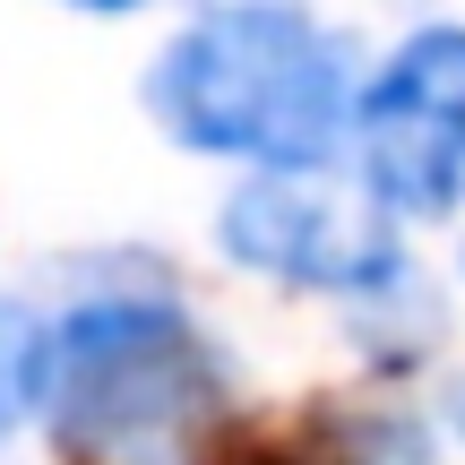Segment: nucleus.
I'll return each instance as SVG.
<instances>
[{"label": "nucleus", "mask_w": 465, "mask_h": 465, "mask_svg": "<svg viewBox=\"0 0 465 465\" xmlns=\"http://www.w3.org/2000/svg\"><path fill=\"white\" fill-rule=\"evenodd\" d=\"M44 362H52V328L17 302H0V440L26 414H44Z\"/></svg>", "instance_id": "5"}, {"label": "nucleus", "mask_w": 465, "mask_h": 465, "mask_svg": "<svg viewBox=\"0 0 465 465\" xmlns=\"http://www.w3.org/2000/svg\"><path fill=\"white\" fill-rule=\"evenodd\" d=\"M449 422H457V431H465V380L449 388Z\"/></svg>", "instance_id": "7"}, {"label": "nucleus", "mask_w": 465, "mask_h": 465, "mask_svg": "<svg viewBox=\"0 0 465 465\" xmlns=\"http://www.w3.org/2000/svg\"><path fill=\"white\" fill-rule=\"evenodd\" d=\"M199 465H336V457L311 449V440H284V431H232V440H216Z\"/></svg>", "instance_id": "6"}, {"label": "nucleus", "mask_w": 465, "mask_h": 465, "mask_svg": "<svg viewBox=\"0 0 465 465\" xmlns=\"http://www.w3.org/2000/svg\"><path fill=\"white\" fill-rule=\"evenodd\" d=\"M371 199L397 216H449L465 190V26H422L353 95Z\"/></svg>", "instance_id": "3"}, {"label": "nucleus", "mask_w": 465, "mask_h": 465, "mask_svg": "<svg viewBox=\"0 0 465 465\" xmlns=\"http://www.w3.org/2000/svg\"><path fill=\"white\" fill-rule=\"evenodd\" d=\"M319 164H267L259 182H242L224 199V259L259 267L276 284H311V293H380L405 276L397 242H388L380 207H353L336 190L311 182Z\"/></svg>", "instance_id": "4"}, {"label": "nucleus", "mask_w": 465, "mask_h": 465, "mask_svg": "<svg viewBox=\"0 0 465 465\" xmlns=\"http://www.w3.org/2000/svg\"><path fill=\"white\" fill-rule=\"evenodd\" d=\"M207 388L216 362L173 302H78L52 328L44 422L69 457H138L182 431Z\"/></svg>", "instance_id": "2"}, {"label": "nucleus", "mask_w": 465, "mask_h": 465, "mask_svg": "<svg viewBox=\"0 0 465 465\" xmlns=\"http://www.w3.org/2000/svg\"><path fill=\"white\" fill-rule=\"evenodd\" d=\"M78 9H104V17H113V9H138V0H78Z\"/></svg>", "instance_id": "8"}, {"label": "nucleus", "mask_w": 465, "mask_h": 465, "mask_svg": "<svg viewBox=\"0 0 465 465\" xmlns=\"http://www.w3.org/2000/svg\"><path fill=\"white\" fill-rule=\"evenodd\" d=\"M164 138L232 164H328L353 121V69L328 26L284 0H224L190 17L147 69Z\"/></svg>", "instance_id": "1"}]
</instances>
